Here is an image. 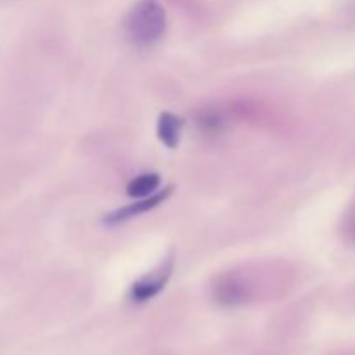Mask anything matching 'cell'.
I'll return each mask as SVG.
<instances>
[{"label": "cell", "instance_id": "obj_6", "mask_svg": "<svg viewBox=\"0 0 355 355\" xmlns=\"http://www.w3.org/2000/svg\"><path fill=\"white\" fill-rule=\"evenodd\" d=\"M186 120L179 114H173L170 111H163L158 118V139L166 146L168 149H175L180 141V132H182Z\"/></svg>", "mask_w": 355, "mask_h": 355}, {"label": "cell", "instance_id": "obj_4", "mask_svg": "<svg viewBox=\"0 0 355 355\" xmlns=\"http://www.w3.org/2000/svg\"><path fill=\"white\" fill-rule=\"evenodd\" d=\"M172 194H173V186L163 187V189L153 193L151 196L141 198V200H135L134 203L125 205V207H120L116 208V210L110 211V214L103 217V224L107 225V227H114V225L125 224V222L132 220V218L139 217V215L148 214V211L158 208L159 205L165 203Z\"/></svg>", "mask_w": 355, "mask_h": 355}, {"label": "cell", "instance_id": "obj_7", "mask_svg": "<svg viewBox=\"0 0 355 355\" xmlns=\"http://www.w3.org/2000/svg\"><path fill=\"white\" fill-rule=\"evenodd\" d=\"M162 184V179H159L158 173L155 172H146L141 173V175L134 177V179L128 182L127 186V194L130 198H135V200H141V198L151 196L153 193H156Z\"/></svg>", "mask_w": 355, "mask_h": 355}, {"label": "cell", "instance_id": "obj_5", "mask_svg": "<svg viewBox=\"0 0 355 355\" xmlns=\"http://www.w3.org/2000/svg\"><path fill=\"white\" fill-rule=\"evenodd\" d=\"M194 121H196L198 130L207 135V137L222 135L229 123L227 114L222 110H217V107H203V110H200L194 116Z\"/></svg>", "mask_w": 355, "mask_h": 355}, {"label": "cell", "instance_id": "obj_3", "mask_svg": "<svg viewBox=\"0 0 355 355\" xmlns=\"http://www.w3.org/2000/svg\"><path fill=\"white\" fill-rule=\"evenodd\" d=\"M173 269H175V252H170L165 259L159 262L158 267L151 270V272L144 274L139 277L128 290V298L134 304H146V302L153 300L158 297L165 286L168 284L170 277H172Z\"/></svg>", "mask_w": 355, "mask_h": 355}, {"label": "cell", "instance_id": "obj_1", "mask_svg": "<svg viewBox=\"0 0 355 355\" xmlns=\"http://www.w3.org/2000/svg\"><path fill=\"white\" fill-rule=\"evenodd\" d=\"M125 26L135 45L148 47L165 35L166 12L158 0H139L128 12Z\"/></svg>", "mask_w": 355, "mask_h": 355}, {"label": "cell", "instance_id": "obj_2", "mask_svg": "<svg viewBox=\"0 0 355 355\" xmlns=\"http://www.w3.org/2000/svg\"><path fill=\"white\" fill-rule=\"evenodd\" d=\"M253 279L250 274L239 270L218 274L211 284V295L215 302L224 307H238L246 304L253 295Z\"/></svg>", "mask_w": 355, "mask_h": 355}]
</instances>
